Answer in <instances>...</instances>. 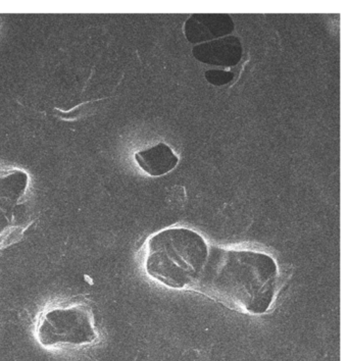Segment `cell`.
Masks as SVG:
<instances>
[{
    "instance_id": "obj_1",
    "label": "cell",
    "mask_w": 348,
    "mask_h": 361,
    "mask_svg": "<svg viewBox=\"0 0 348 361\" xmlns=\"http://www.w3.org/2000/svg\"><path fill=\"white\" fill-rule=\"evenodd\" d=\"M278 276V267L269 255L212 248L194 287L237 312L262 314L273 303Z\"/></svg>"
},
{
    "instance_id": "obj_2",
    "label": "cell",
    "mask_w": 348,
    "mask_h": 361,
    "mask_svg": "<svg viewBox=\"0 0 348 361\" xmlns=\"http://www.w3.org/2000/svg\"><path fill=\"white\" fill-rule=\"evenodd\" d=\"M205 238L186 228H171L148 240L146 273L173 289L196 286L208 257Z\"/></svg>"
},
{
    "instance_id": "obj_3",
    "label": "cell",
    "mask_w": 348,
    "mask_h": 361,
    "mask_svg": "<svg viewBox=\"0 0 348 361\" xmlns=\"http://www.w3.org/2000/svg\"><path fill=\"white\" fill-rule=\"evenodd\" d=\"M35 334L48 348L85 346L97 340L92 312L82 302L50 306L39 317Z\"/></svg>"
},
{
    "instance_id": "obj_4",
    "label": "cell",
    "mask_w": 348,
    "mask_h": 361,
    "mask_svg": "<svg viewBox=\"0 0 348 361\" xmlns=\"http://www.w3.org/2000/svg\"><path fill=\"white\" fill-rule=\"evenodd\" d=\"M29 183L25 171L0 169V248L18 241L27 228L23 207Z\"/></svg>"
},
{
    "instance_id": "obj_5",
    "label": "cell",
    "mask_w": 348,
    "mask_h": 361,
    "mask_svg": "<svg viewBox=\"0 0 348 361\" xmlns=\"http://www.w3.org/2000/svg\"><path fill=\"white\" fill-rule=\"evenodd\" d=\"M233 29L234 24L226 15L192 16L185 25L186 37L194 43L222 37Z\"/></svg>"
},
{
    "instance_id": "obj_6",
    "label": "cell",
    "mask_w": 348,
    "mask_h": 361,
    "mask_svg": "<svg viewBox=\"0 0 348 361\" xmlns=\"http://www.w3.org/2000/svg\"><path fill=\"white\" fill-rule=\"evenodd\" d=\"M242 48L235 37L221 39L210 43L198 45L193 49L198 61L212 65L232 66L239 61Z\"/></svg>"
},
{
    "instance_id": "obj_7",
    "label": "cell",
    "mask_w": 348,
    "mask_h": 361,
    "mask_svg": "<svg viewBox=\"0 0 348 361\" xmlns=\"http://www.w3.org/2000/svg\"><path fill=\"white\" fill-rule=\"evenodd\" d=\"M135 161L142 171L152 177L166 175L176 168L179 159L166 143H159L148 149L135 153Z\"/></svg>"
},
{
    "instance_id": "obj_8",
    "label": "cell",
    "mask_w": 348,
    "mask_h": 361,
    "mask_svg": "<svg viewBox=\"0 0 348 361\" xmlns=\"http://www.w3.org/2000/svg\"><path fill=\"white\" fill-rule=\"evenodd\" d=\"M232 78L233 75L231 73L223 72V71H210L207 73V79L214 85H224Z\"/></svg>"
}]
</instances>
